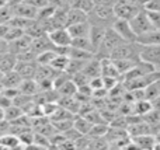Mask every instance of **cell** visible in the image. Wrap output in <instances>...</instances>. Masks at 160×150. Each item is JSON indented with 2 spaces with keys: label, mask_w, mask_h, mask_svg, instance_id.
<instances>
[{
  "label": "cell",
  "mask_w": 160,
  "mask_h": 150,
  "mask_svg": "<svg viewBox=\"0 0 160 150\" xmlns=\"http://www.w3.org/2000/svg\"><path fill=\"white\" fill-rule=\"evenodd\" d=\"M117 16L114 11V6H94L88 13V22L94 25H102L110 28L115 21Z\"/></svg>",
  "instance_id": "obj_1"
},
{
  "label": "cell",
  "mask_w": 160,
  "mask_h": 150,
  "mask_svg": "<svg viewBox=\"0 0 160 150\" xmlns=\"http://www.w3.org/2000/svg\"><path fill=\"white\" fill-rule=\"evenodd\" d=\"M122 42H127V41H124V39L110 27L105 31L104 36H102V41H101V44L98 45V49H97L96 55L98 56V58H110L112 51L115 49L119 44H122Z\"/></svg>",
  "instance_id": "obj_2"
},
{
  "label": "cell",
  "mask_w": 160,
  "mask_h": 150,
  "mask_svg": "<svg viewBox=\"0 0 160 150\" xmlns=\"http://www.w3.org/2000/svg\"><path fill=\"white\" fill-rule=\"evenodd\" d=\"M111 59H132V60H141L139 59V44L136 42H122L112 51L110 56Z\"/></svg>",
  "instance_id": "obj_3"
},
{
  "label": "cell",
  "mask_w": 160,
  "mask_h": 150,
  "mask_svg": "<svg viewBox=\"0 0 160 150\" xmlns=\"http://www.w3.org/2000/svg\"><path fill=\"white\" fill-rule=\"evenodd\" d=\"M139 59L160 69V45H139Z\"/></svg>",
  "instance_id": "obj_4"
},
{
  "label": "cell",
  "mask_w": 160,
  "mask_h": 150,
  "mask_svg": "<svg viewBox=\"0 0 160 150\" xmlns=\"http://www.w3.org/2000/svg\"><path fill=\"white\" fill-rule=\"evenodd\" d=\"M143 7H141V6H138V4H133L129 0H117V3L114 4V11H115L117 18L127 20V21H129Z\"/></svg>",
  "instance_id": "obj_5"
},
{
  "label": "cell",
  "mask_w": 160,
  "mask_h": 150,
  "mask_svg": "<svg viewBox=\"0 0 160 150\" xmlns=\"http://www.w3.org/2000/svg\"><path fill=\"white\" fill-rule=\"evenodd\" d=\"M128 22H129L132 31L136 34V36L141 35V34L148 32V31H150V30H153V25H152V22H150L149 16H148L145 8H142L138 14H135Z\"/></svg>",
  "instance_id": "obj_6"
},
{
  "label": "cell",
  "mask_w": 160,
  "mask_h": 150,
  "mask_svg": "<svg viewBox=\"0 0 160 150\" xmlns=\"http://www.w3.org/2000/svg\"><path fill=\"white\" fill-rule=\"evenodd\" d=\"M111 28H112V30L115 31V32L118 34L122 39H124V41H127V42H136V34L132 31V28H131L129 22H128L127 20L115 18V21L112 22Z\"/></svg>",
  "instance_id": "obj_7"
},
{
  "label": "cell",
  "mask_w": 160,
  "mask_h": 150,
  "mask_svg": "<svg viewBox=\"0 0 160 150\" xmlns=\"http://www.w3.org/2000/svg\"><path fill=\"white\" fill-rule=\"evenodd\" d=\"M48 36H49L53 46H70V44H72V36H70L66 27L55 28V30L49 31Z\"/></svg>",
  "instance_id": "obj_8"
},
{
  "label": "cell",
  "mask_w": 160,
  "mask_h": 150,
  "mask_svg": "<svg viewBox=\"0 0 160 150\" xmlns=\"http://www.w3.org/2000/svg\"><path fill=\"white\" fill-rule=\"evenodd\" d=\"M31 42H32V38L28 36L27 34H24V35L18 36V38L14 39V41L8 42V52L14 53V55L17 56V55H20L21 52H24V51L30 49Z\"/></svg>",
  "instance_id": "obj_9"
},
{
  "label": "cell",
  "mask_w": 160,
  "mask_h": 150,
  "mask_svg": "<svg viewBox=\"0 0 160 150\" xmlns=\"http://www.w3.org/2000/svg\"><path fill=\"white\" fill-rule=\"evenodd\" d=\"M13 8V14L14 16H20V17H24V18H30V20H35L37 18V11L38 8L35 6L30 4L27 2H21L20 4L14 6Z\"/></svg>",
  "instance_id": "obj_10"
},
{
  "label": "cell",
  "mask_w": 160,
  "mask_h": 150,
  "mask_svg": "<svg viewBox=\"0 0 160 150\" xmlns=\"http://www.w3.org/2000/svg\"><path fill=\"white\" fill-rule=\"evenodd\" d=\"M37 62H24V60H17V65L14 67L17 73L21 76L22 79H34L37 72Z\"/></svg>",
  "instance_id": "obj_11"
},
{
  "label": "cell",
  "mask_w": 160,
  "mask_h": 150,
  "mask_svg": "<svg viewBox=\"0 0 160 150\" xmlns=\"http://www.w3.org/2000/svg\"><path fill=\"white\" fill-rule=\"evenodd\" d=\"M88 79L96 77V76H101V65H100V58L97 55H94L91 59H88L86 62L84 67L82 70Z\"/></svg>",
  "instance_id": "obj_12"
},
{
  "label": "cell",
  "mask_w": 160,
  "mask_h": 150,
  "mask_svg": "<svg viewBox=\"0 0 160 150\" xmlns=\"http://www.w3.org/2000/svg\"><path fill=\"white\" fill-rule=\"evenodd\" d=\"M136 44L139 45H160V31L150 30L145 34L136 36Z\"/></svg>",
  "instance_id": "obj_13"
},
{
  "label": "cell",
  "mask_w": 160,
  "mask_h": 150,
  "mask_svg": "<svg viewBox=\"0 0 160 150\" xmlns=\"http://www.w3.org/2000/svg\"><path fill=\"white\" fill-rule=\"evenodd\" d=\"M88 20V14L84 13V11L79 10V8L75 7H69L66 13V22H65V27L72 24H78V22H83Z\"/></svg>",
  "instance_id": "obj_14"
},
{
  "label": "cell",
  "mask_w": 160,
  "mask_h": 150,
  "mask_svg": "<svg viewBox=\"0 0 160 150\" xmlns=\"http://www.w3.org/2000/svg\"><path fill=\"white\" fill-rule=\"evenodd\" d=\"M31 49H32L37 55H38L39 52H44V51L53 49V45H52V42H51L48 34H44V35H41V36L34 38L32 42H31Z\"/></svg>",
  "instance_id": "obj_15"
},
{
  "label": "cell",
  "mask_w": 160,
  "mask_h": 150,
  "mask_svg": "<svg viewBox=\"0 0 160 150\" xmlns=\"http://www.w3.org/2000/svg\"><path fill=\"white\" fill-rule=\"evenodd\" d=\"M100 65H101V76L121 79V75L111 58H100Z\"/></svg>",
  "instance_id": "obj_16"
},
{
  "label": "cell",
  "mask_w": 160,
  "mask_h": 150,
  "mask_svg": "<svg viewBox=\"0 0 160 150\" xmlns=\"http://www.w3.org/2000/svg\"><path fill=\"white\" fill-rule=\"evenodd\" d=\"M108 28L102 27V25L90 24V34H88V38H90V41H91V44H93V48H94L96 52H97V49H98V45L101 44L102 36H104V34H105Z\"/></svg>",
  "instance_id": "obj_17"
},
{
  "label": "cell",
  "mask_w": 160,
  "mask_h": 150,
  "mask_svg": "<svg viewBox=\"0 0 160 150\" xmlns=\"http://www.w3.org/2000/svg\"><path fill=\"white\" fill-rule=\"evenodd\" d=\"M17 65V56L11 52H3L0 53V72L7 73L14 70Z\"/></svg>",
  "instance_id": "obj_18"
},
{
  "label": "cell",
  "mask_w": 160,
  "mask_h": 150,
  "mask_svg": "<svg viewBox=\"0 0 160 150\" xmlns=\"http://www.w3.org/2000/svg\"><path fill=\"white\" fill-rule=\"evenodd\" d=\"M131 140L136 146V149H153V146H155V133L131 136Z\"/></svg>",
  "instance_id": "obj_19"
},
{
  "label": "cell",
  "mask_w": 160,
  "mask_h": 150,
  "mask_svg": "<svg viewBox=\"0 0 160 150\" xmlns=\"http://www.w3.org/2000/svg\"><path fill=\"white\" fill-rule=\"evenodd\" d=\"M68 31H69L70 36L72 38H78V36H88L90 34V22L83 21V22H78V24H72L68 25Z\"/></svg>",
  "instance_id": "obj_20"
},
{
  "label": "cell",
  "mask_w": 160,
  "mask_h": 150,
  "mask_svg": "<svg viewBox=\"0 0 160 150\" xmlns=\"http://www.w3.org/2000/svg\"><path fill=\"white\" fill-rule=\"evenodd\" d=\"M18 148H21V145H20L17 135L7 132V133L0 136V149H18Z\"/></svg>",
  "instance_id": "obj_21"
},
{
  "label": "cell",
  "mask_w": 160,
  "mask_h": 150,
  "mask_svg": "<svg viewBox=\"0 0 160 150\" xmlns=\"http://www.w3.org/2000/svg\"><path fill=\"white\" fill-rule=\"evenodd\" d=\"M18 90H20V93H22V94L32 95V97L39 91L38 83H37L35 79H22V81L18 86Z\"/></svg>",
  "instance_id": "obj_22"
},
{
  "label": "cell",
  "mask_w": 160,
  "mask_h": 150,
  "mask_svg": "<svg viewBox=\"0 0 160 150\" xmlns=\"http://www.w3.org/2000/svg\"><path fill=\"white\" fill-rule=\"evenodd\" d=\"M21 81H22V77L16 72V70H11V72L4 73V76H3V79H2L3 87H13V89H18Z\"/></svg>",
  "instance_id": "obj_23"
},
{
  "label": "cell",
  "mask_w": 160,
  "mask_h": 150,
  "mask_svg": "<svg viewBox=\"0 0 160 150\" xmlns=\"http://www.w3.org/2000/svg\"><path fill=\"white\" fill-rule=\"evenodd\" d=\"M91 126H93V123L88 119H86L83 115H76V117L73 118V128H75L79 133L87 135L88 132H90Z\"/></svg>",
  "instance_id": "obj_24"
},
{
  "label": "cell",
  "mask_w": 160,
  "mask_h": 150,
  "mask_svg": "<svg viewBox=\"0 0 160 150\" xmlns=\"http://www.w3.org/2000/svg\"><path fill=\"white\" fill-rule=\"evenodd\" d=\"M143 97L145 100L150 101V103L160 97V79L153 81L152 84H149L146 89H143Z\"/></svg>",
  "instance_id": "obj_25"
},
{
  "label": "cell",
  "mask_w": 160,
  "mask_h": 150,
  "mask_svg": "<svg viewBox=\"0 0 160 150\" xmlns=\"http://www.w3.org/2000/svg\"><path fill=\"white\" fill-rule=\"evenodd\" d=\"M152 103L148 100H138V101H133V105H132V114L135 115H141V117H143V115H146L148 112L152 109Z\"/></svg>",
  "instance_id": "obj_26"
},
{
  "label": "cell",
  "mask_w": 160,
  "mask_h": 150,
  "mask_svg": "<svg viewBox=\"0 0 160 150\" xmlns=\"http://www.w3.org/2000/svg\"><path fill=\"white\" fill-rule=\"evenodd\" d=\"M70 46L88 51V52H93L94 55H96V51H94L93 44H91V41H90L88 36H78V38H72V44H70Z\"/></svg>",
  "instance_id": "obj_27"
},
{
  "label": "cell",
  "mask_w": 160,
  "mask_h": 150,
  "mask_svg": "<svg viewBox=\"0 0 160 150\" xmlns=\"http://www.w3.org/2000/svg\"><path fill=\"white\" fill-rule=\"evenodd\" d=\"M17 138H18V140H20L21 148H31L34 143V129L32 128L24 129V131H21L17 135Z\"/></svg>",
  "instance_id": "obj_28"
},
{
  "label": "cell",
  "mask_w": 160,
  "mask_h": 150,
  "mask_svg": "<svg viewBox=\"0 0 160 150\" xmlns=\"http://www.w3.org/2000/svg\"><path fill=\"white\" fill-rule=\"evenodd\" d=\"M69 63V56L68 55H61V53H56V56L53 58V60L51 62L49 66L53 67L56 72H65Z\"/></svg>",
  "instance_id": "obj_29"
},
{
  "label": "cell",
  "mask_w": 160,
  "mask_h": 150,
  "mask_svg": "<svg viewBox=\"0 0 160 150\" xmlns=\"http://www.w3.org/2000/svg\"><path fill=\"white\" fill-rule=\"evenodd\" d=\"M25 34L34 39V38H37V36L44 35V34H47V32H45V30H44V27H42L41 22H39L38 20H34V21L27 27V30H25Z\"/></svg>",
  "instance_id": "obj_30"
},
{
  "label": "cell",
  "mask_w": 160,
  "mask_h": 150,
  "mask_svg": "<svg viewBox=\"0 0 160 150\" xmlns=\"http://www.w3.org/2000/svg\"><path fill=\"white\" fill-rule=\"evenodd\" d=\"M68 56L72 59H79V60H88V59H91L94 56V53L88 52V51H84V49H79V48L70 46Z\"/></svg>",
  "instance_id": "obj_31"
},
{
  "label": "cell",
  "mask_w": 160,
  "mask_h": 150,
  "mask_svg": "<svg viewBox=\"0 0 160 150\" xmlns=\"http://www.w3.org/2000/svg\"><path fill=\"white\" fill-rule=\"evenodd\" d=\"M56 91H58L59 95H75L76 93H78V86L73 83L72 77H70L69 80L65 81V83L62 84V86L59 87Z\"/></svg>",
  "instance_id": "obj_32"
},
{
  "label": "cell",
  "mask_w": 160,
  "mask_h": 150,
  "mask_svg": "<svg viewBox=\"0 0 160 150\" xmlns=\"http://www.w3.org/2000/svg\"><path fill=\"white\" fill-rule=\"evenodd\" d=\"M108 128H110V125H108L107 122H101V123H94L93 126H91L90 132H88V136L90 138H101V136H105V133H107Z\"/></svg>",
  "instance_id": "obj_33"
},
{
  "label": "cell",
  "mask_w": 160,
  "mask_h": 150,
  "mask_svg": "<svg viewBox=\"0 0 160 150\" xmlns=\"http://www.w3.org/2000/svg\"><path fill=\"white\" fill-rule=\"evenodd\" d=\"M86 62H87V60H79V59L69 58V63H68V67H66V70H65V72H66L68 75L72 77L75 73H78V72H80V70H83Z\"/></svg>",
  "instance_id": "obj_34"
},
{
  "label": "cell",
  "mask_w": 160,
  "mask_h": 150,
  "mask_svg": "<svg viewBox=\"0 0 160 150\" xmlns=\"http://www.w3.org/2000/svg\"><path fill=\"white\" fill-rule=\"evenodd\" d=\"M34 20H30V18H24V17H20V16H13L10 18V21L7 22L10 27H16V28H21V30H27V27Z\"/></svg>",
  "instance_id": "obj_35"
},
{
  "label": "cell",
  "mask_w": 160,
  "mask_h": 150,
  "mask_svg": "<svg viewBox=\"0 0 160 150\" xmlns=\"http://www.w3.org/2000/svg\"><path fill=\"white\" fill-rule=\"evenodd\" d=\"M56 56V52L53 49H48L44 52H39L35 58V62L38 65H51V62L53 60V58Z\"/></svg>",
  "instance_id": "obj_36"
},
{
  "label": "cell",
  "mask_w": 160,
  "mask_h": 150,
  "mask_svg": "<svg viewBox=\"0 0 160 150\" xmlns=\"http://www.w3.org/2000/svg\"><path fill=\"white\" fill-rule=\"evenodd\" d=\"M70 7L79 8V10L88 14L93 10L94 3H93V0H70Z\"/></svg>",
  "instance_id": "obj_37"
},
{
  "label": "cell",
  "mask_w": 160,
  "mask_h": 150,
  "mask_svg": "<svg viewBox=\"0 0 160 150\" xmlns=\"http://www.w3.org/2000/svg\"><path fill=\"white\" fill-rule=\"evenodd\" d=\"M24 114V111H22L20 107L14 105V104H11L10 107H7V108H4V119L8 121V122H11V121H14L16 118H18L20 115Z\"/></svg>",
  "instance_id": "obj_38"
},
{
  "label": "cell",
  "mask_w": 160,
  "mask_h": 150,
  "mask_svg": "<svg viewBox=\"0 0 160 150\" xmlns=\"http://www.w3.org/2000/svg\"><path fill=\"white\" fill-rule=\"evenodd\" d=\"M32 146L34 148H51L49 138L34 131V143H32Z\"/></svg>",
  "instance_id": "obj_39"
},
{
  "label": "cell",
  "mask_w": 160,
  "mask_h": 150,
  "mask_svg": "<svg viewBox=\"0 0 160 150\" xmlns=\"http://www.w3.org/2000/svg\"><path fill=\"white\" fill-rule=\"evenodd\" d=\"M24 30H21V28H16V27H10L8 25V31H7V34L4 35V39L7 42H10V41H14V39H17L18 36H21V35H24Z\"/></svg>",
  "instance_id": "obj_40"
},
{
  "label": "cell",
  "mask_w": 160,
  "mask_h": 150,
  "mask_svg": "<svg viewBox=\"0 0 160 150\" xmlns=\"http://www.w3.org/2000/svg\"><path fill=\"white\" fill-rule=\"evenodd\" d=\"M13 16H14L13 8H11L10 6H3V7H0V24H7Z\"/></svg>",
  "instance_id": "obj_41"
},
{
  "label": "cell",
  "mask_w": 160,
  "mask_h": 150,
  "mask_svg": "<svg viewBox=\"0 0 160 150\" xmlns=\"http://www.w3.org/2000/svg\"><path fill=\"white\" fill-rule=\"evenodd\" d=\"M72 80H73V83H75L78 87H82V86H84V84H88L90 79H88L87 76H86L84 73H83L82 70H80V72L75 73V75L72 76Z\"/></svg>",
  "instance_id": "obj_42"
},
{
  "label": "cell",
  "mask_w": 160,
  "mask_h": 150,
  "mask_svg": "<svg viewBox=\"0 0 160 150\" xmlns=\"http://www.w3.org/2000/svg\"><path fill=\"white\" fill-rule=\"evenodd\" d=\"M146 13L149 16V20L152 22L153 28L160 31V13H155V11H146Z\"/></svg>",
  "instance_id": "obj_43"
},
{
  "label": "cell",
  "mask_w": 160,
  "mask_h": 150,
  "mask_svg": "<svg viewBox=\"0 0 160 150\" xmlns=\"http://www.w3.org/2000/svg\"><path fill=\"white\" fill-rule=\"evenodd\" d=\"M146 11H155V13H160V0H149L146 4L143 6Z\"/></svg>",
  "instance_id": "obj_44"
},
{
  "label": "cell",
  "mask_w": 160,
  "mask_h": 150,
  "mask_svg": "<svg viewBox=\"0 0 160 150\" xmlns=\"http://www.w3.org/2000/svg\"><path fill=\"white\" fill-rule=\"evenodd\" d=\"M24 2H27V3H30V4L35 6L37 8L44 7V6L49 4V0H24Z\"/></svg>",
  "instance_id": "obj_45"
},
{
  "label": "cell",
  "mask_w": 160,
  "mask_h": 150,
  "mask_svg": "<svg viewBox=\"0 0 160 150\" xmlns=\"http://www.w3.org/2000/svg\"><path fill=\"white\" fill-rule=\"evenodd\" d=\"M7 132H10V122L6 119L0 121V136L4 133H7Z\"/></svg>",
  "instance_id": "obj_46"
},
{
  "label": "cell",
  "mask_w": 160,
  "mask_h": 150,
  "mask_svg": "<svg viewBox=\"0 0 160 150\" xmlns=\"http://www.w3.org/2000/svg\"><path fill=\"white\" fill-rule=\"evenodd\" d=\"M11 104H13V100L8 97H6V95H3L2 93H0V107H3V108H7V107H10Z\"/></svg>",
  "instance_id": "obj_47"
},
{
  "label": "cell",
  "mask_w": 160,
  "mask_h": 150,
  "mask_svg": "<svg viewBox=\"0 0 160 150\" xmlns=\"http://www.w3.org/2000/svg\"><path fill=\"white\" fill-rule=\"evenodd\" d=\"M94 6H114L117 0H93Z\"/></svg>",
  "instance_id": "obj_48"
},
{
  "label": "cell",
  "mask_w": 160,
  "mask_h": 150,
  "mask_svg": "<svg viewBox=\"0 0 160 150\" xmlns=\"http://www.w3.org/2000/svg\"><path fill=\"white\" fill-rule=\"evenodd\" d=\"M7 51H8V42L6 39L0 38V53L7 52Z\"/></svg>",
  "instance_id": "obj_49"
},
{
  "label": "cell",
  "mask_w": 160,
  "mask_h": 150,
  "mask_svg": "<svg viewBox=\"0 0 160 150\" xmlns=\"http://www.w3.org/2000/svg\"><path fill=\"white\" fill-rule=\"evenodd\" d=\"M8 31V24H0V38L4 39V35Z\"/></svg>",
  "instance_id": "obj_50"
},
{
  "label": "cell",
  "mask_w": 160,
  "mask_h": 150,
  "mask_svg": "<svg viewBox=\"0 0 160 150\" xmlns=\"http://www.w3.org/2000/svg\"><path fill=\"white\" fill-rule=\"evenodd\" d=\"M153 149H160V132L155 135V146Z\"/></svg>",
  "instance_id": "obj_51"
},
{
  "label": "cell",
  "mask_w": 160,
  "mask_h": 150,
  "mask_svg": "<svg viewBox=\"0 0 160 150\" xmlns=\"http://www.w3.org/2000/svg\"><path fill=\"white\" fill-rule=\"evenodd\" d=\"M131 3H133V4H138V6H141V7H143L145 4H146L149 0H129Z\"/></svg>",
  "instance_id": "obj_52"
},
{
  "label": "cell",
  "mask_w": 160,
  "mask_h": 150,
  "mask_svg": "<svg viewBox=\"0 0 160 150\" xmlns=\"http://www.w3.org/2000/svg\"><path fill=\"white\" fill-rule=\"evenodd\" d=\"M152 107H153L155 109H158V111H160V97L152 101Z\"/></svg>",
  "instance_id": "obj_53"
},
{
  "label": "cell",
  "mask_w": 160,
  "mask_h": 150,
  "mask_svg": "<svg viewBox=\"0 0 160 150\" xmlns=\"http://www.w3.org/2000/svg\"><path fill=\"white\" fill-rule=\"evenodd\" d=\"M21 2H24V0H7V6H10V7H14V6L20 4Z\"/></svg>",
  "instance_id": "obj_54"
},
{
  "label": "cell",
  "mask_w": 160,
  "mask_h": 150,
  "mask_svg": "<svg viewBox=\"0 0 160 150\" xmlns=\"http://www.w3.org/2000/svg\"><path fill=\"white\" fill-rule=\"evenodd\" d=\"M4 119V108L3 107H0V121Z\"/></svg>",
  "instance_id": "obj_55"
},
{
  "label": "cell",
  "mask_w": 160,
  "mask_h": 150,
  "mask_svg": "<svg viewBox=\"0 0 160 150\" xmlns=\"http://www.w3.org/2000/svg\"><path fill=\"white\" fill-rule=\"evenodd\" d=\"M3 6H7V0H0V7H3Z\"/></svg>",
  "instance_id": "obj_56"
},
{
  "label": "cell",
  "mask_w": 160,
  "mask_h": 150,
  "mask_svg": "<svg viewBox=\"0 0 160 150\" xmlns=\"http://www.w3.org/2000/svg\"><path fill=\"white\" fill-rule=\"evenodd\" d=\"M3 76H4V73H3V72H0V81H2V79H3Z\"/></svg>",
  "instance_id": "obj_57"
}]
</instances>
